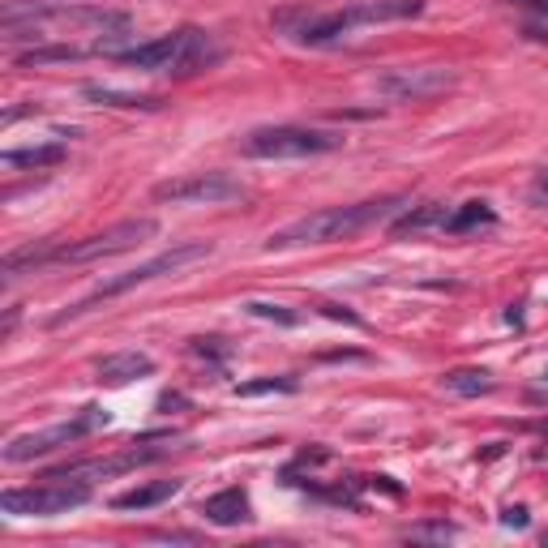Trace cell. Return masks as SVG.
Instances as JSON below:
<instances>
[{
    "label": "cell",
    "instance_id": "6da1fadb",
    "mask_svg": "<svg viewBox=\"0 0 548 548\" xmlns=\"http://www.w3.org/2000/svg\"><path fill=\"white\" fill-rule=\"evenodd\" d=\"M407 206V197H377V202H356V206H326V210H313L296 223L270 232L266 249L279 253V249H309V245H330V240H347L364 232L373 223H386L390 215H399Z\"/></svg>",
    "mask_w": 548,
    "mask_h": 548
},
{
    "label": "cell",
    "instance_id": "7a4b0ae2",
    "mask_svg": "<svg viewBox=\"0 0 548 548\" xmlns=\"http://www.w3.org/2000/svg\"><path fill=\"white\" fill-rule=\"evenodd\" d=\"M424 9V0H360V5L334 9V13H300L296 26H287V35L309 48H326V43L347 39L360 26H377V22H403L416 18Z\"/></svg>",
    "mask_w": 548,
    "mask_h": 548
},
{
    "label": "cell",
    "instance_id": "3957f363",
    "mask_svg": "<svg viewBox=\"0 0 548 548\" xmlns=\"http://www.w3.org/2000/svg\"><path fill=\"white\" fill-rule=\"evenodd\" d=\"M120 65H133L142 73H202L210 69L215 60H223V48L215 39L206 35V30H172V35H159L150 43H137V48H125L116 52Z\"/></svg>",
    "mask_w": 548,
    "mask_h": 548
},
{
    "label": "cell",
    "instance_id": "277c9868",
    "mask_svg": "<svg viewBox=\"0 0 548 548\" xmlns=\"http://www.w3.org/2000/svg\"><path fill=\"white\" fill-rule=\"evenodd\" d=\"M210 257V245L206 240H189V245H172V249H163V253H155L150 262H137L133 270H120V274H112V279H103L95 292H90L82 304H73L69 313H60L56 317V326L60 322H69V317H82V313H90V304L95 300H108V296H120V292H129V287H142V283H150V279H163V274H180V270H189V266H197V262H206Z\"/></svg>",
    "mask_w": 548,
    "mask_h": 548
},
{
    "label": "cell",
    "instance_id": "5b68a950",
    "mask_svg": "<svg viewBox=\"0 0 548 548\" xmlns=\"http://www.w3.org/2000/svg\"><path fill=\"white\" fill-rule=\"evenodd\" d=\"M90 501L86 480H43L30 489H5L0 493V510L13 519H52V514H69Z\"/></svg>",
    "mask_w": 548,
    "mask_h": 548
},
{
    "label": "cell",
    "instance_id": "8992f818",
    "mask_svg": "<svg viewBox=\"0 0 548 548\" xmlns=\"http://www.w3.org/2000/svg\"><path fill=\"white\" fill-rule=\"evenodd\" d=\"M159 236V219H125V223H112L108 232H95L86 240H73V245H56L52 262H65V266H86V262H103V257H116V253H129L137 245Z\"/></svg>",
    "mask_w": 548,
    "mask_h": 548
},
{
    "label": "cell",
    "instance_id": "52a82bcc",
    "mask_svg": "<svg viewBox=\"0 0 548 548\" xmlns=\"http://www.w3.org/2000/svg\"><path fill=\"white\" fill-rule=\"evenodd\" d=\"M339 142L343 137L322 133V129L266 125V129H253L240 150L249 159H313V155H326V150H339Z\"/></svg>",
    "mask_w": 548,
    "mask_h": 548
},
{
    "label": "cell",
    "instance_id": "ba28073f",
    "mask_svg": "<svg viewBox=\"0 0 548 548\" xmlns=\"http://www.w3.org/2000/svg\"><path fill=\"white\" fill-rule=\"evenodd\" d=\"M155 197L159 202H176V206H232V202H245L249 189L227 172H189V176L155 185Z\"/></svg>",
    "mask_w": 548,
    "mask_h": 548
},
{
    "label": "cell",
    "instance_id": "9c48e42d",
    "mask_svg": "<svg viewBox=\"0 0 548 548\" xmlns=\"http://www.w3.org/2000/svg\"><path fill=\"white\" fill-rule=\"evenodd\" d=\"M99 424H108V411L103 407H86V416L78 420H60V424H48V429H35V433H18L5 446V463H30V459H43V454H52L60 446H73V441H82L90 429H99Z\"/></svg>",
    "mask_w": 548,
    "mask_h": 548
},
{
    "label": "cell",
    "instance_id": "30bf717a",
    "mask_svg": "<svg viewBox=\"0 0 548 548\" xmlns=\"http://www.w3.org/2000/svg\"><path fill=\"white\" fill-rule=\"evenodd\" d=\"M454 82H459V73L450 65H399L377 78V90L394 103H424V99L446 95Z\"/></svg>",
    "mask_w": 548,
    "mask_h": 548
},
{
    "label": "cell",
    "instance_id": "8fae6325",
    "mask_svg": "<svg viewBox=\"0 0 548 548\" xmlns=\"http://www.w3.org/2000/svg\"><path fill=\"white\" fill-rule=\"evenodd\" d=\"M202 519L215 523V527H236V523H249V493L245 489H223L215 497L202 501Z\"/></svg>",
    "mask_w": 548,
    "mask_h": 548
},
{
    "label": "cell",
    "instance_id": "7c38bea8",
    "mask_svg": "<svg viewBox=\"0 0 548 548\" xmlns=\"http://www.w3.org/2000/svg\"><path fill=\"white\" fill-rule=\"evenodd\" d=\"M95 373H99V382H108V386H129L137 377L155 373V360L142 352H116V356H103Z\"/></svg>",
    "mask_w": 548,
    "mask_h": 548
},
{
    "label": "cell",
    "instance_id": "4fadbf2b",
    "mask_svg": "<svg viewBox=\"0 0 548 548\" xmlns=\"http://www.w3.org/2000/svg\"><path fill=\"white\" fill-rule=\"evenodd\" d=\"M446 219H450L446 202H424V206H411L403 219H394L390 232L394 236H416V232H429V227H446Z\"/></svg>",
    "mask_w": 548,
    "mask_h": 548
},
{
    "label": "cell",
    "instance_id": "5bb4252c",
    "mask_svg": "<svg viewBox=\"0 0 548 548\" xmlns=\"http://www.w3.org/2000/svg\"><path fill=\"white\" fill-rule=\"evenodd\" d=\"M180 484H185V480H155V484H137V489L120 493V497L112 501V506H116V510H150V506H159V501L176 497V493H180Z\"/></svg>",
    "mask_w": 548,
    "mask_h": 548
},
{
    "label": "cell",
    "instance_id": "9a60e30c",
    "mask_svg": "<svg viewBox=\"0 0 548 548\" xmlns=\"http://www.w3.org/2000/svg\"><path fill=\"white\" fill-rule=\"evenodd\" d=\"M493 223H497V210L489 202H463L459 210H450L446 232L450 236H467V232H480V227H493Z\"/></svg>",
    "mask_w": 548,
    "mask_h": 548
},
{
    "label": "cell",
    "instance_id": "2e32d148",
    "mask_svg": "<svg viewBox=\"0 0 548 548\" xmlns=\"http://www.w3.org/2000/svg\"><path fill=\"white\" fill-rule=\"evenodd\" d=\"M65 142H43V146H26V150H5L0 163L5 167H56L65 163Z\"/></svg>",
    "mask_w": 548,
    "mask_h": 548
},
{
    "label": "cell",
    "instance_id": "e0dca14e",
    "mask_svg": "<svg viewBox=\"0 0 548 548\" xmlns=\"http://www.w3.org/2000/svg\"><path fill=\"white\" fill-rule=\"evenodd\" d=\"M441 386L450 394H459V399H480V394L493 390V373L489 369H450L441 377Z\"/></svg>",
    "mask_w": 548,
    "mask_h": 548
},
{
    "label": "cell",
    "instance_id": "ac0fdd59",
    "mask_svg": "<svg viewBox=\"0 0 548 548\" xmlns=\"http://www.w3.org/2000/svg\"><path fill=\"white\" fill-rule=\"evenodd\" d=\"M82 95L95 99V103H108V108H159V99H150V95H129V90H112V86H86Z\"/></svg>",
    "mask_w": 548,
    "mask_h": 548
},
{
    "label": "cell",
    "instance_id": "d6986e66",
    "mask_svg": "<svg viewBox=\"0 0 548 548\" xmlns=\"http://www.w3.org/2000/svg\"><path fill=\"white\" fill-rule=\"evenodd\" d=\"M296 382L292 377H262V382H245V386H236L240 399H253V394H292Z\"/></svg>",
    "mask_w": 548,
    "mask_h": 548
},
{
    "label": "cell",
    "instance_id": "ffe728a7",
    "mask_svg": "<svg viewBox=\"0 0 548 548\" xmlns=\"http://www.w3.org/2000/svg\"><path fill=\"white\" fill-rule=\"evenodd\" d=\"M249 313L253 317H266V322H279V326H296L300 322V313H292L287 304H266V300H253Z\"/></svg>",
    "mask_w": 548,
    "mask_h": 548
},
{
    "label": "cell",
    "instance_id": "44dd1931",
    "mask_svg": "<svg viewBox=\"0 0 548 548\" xmlns=\"http://www.w3.org/2000/svg\"><path fill=\"white\" fill-rule=\"evenodd\" d=\"M48 60H82V48H35L22 56V69L30 65H48Z\"/></svg>",
    "mask_w": 548,
    "mask_h": 548
},
{
    "label": "cell",
    "instance_id": "7402d4cb",
    "mask_svg": "<svg viewBox=\"0 0 548 548\" xmlns=\"http://www.w3.org/2000/svg\"><path fill=\"white\" fill-rule=\"evenodd\" d=\"M531 202H536V206H548V167L536 176V185H531Z\"/></svg>",
    "mask_w": 548,
    "mask_h": 548
},
{
    "label": "cell",
    "instance_id": "603a6c76",
    "mask_svg": "<svg viewBox=\"0 0 548 548\" xmlns=\"http://www.w3.org/2000/svg\"><path fill=\"white\" fill-rule=\"evenodd\" d=\"M501 523H506V527H527V510L523 506H510L506 514H501Z\"/></svg>",
    "mask_w": 548,
    "mask_h": 548
},
{
    "label": "cell",
    "instance_id": "cb8c5ba5",
    "mask_svg": "<svg viewBox=\"0 0 548 548\" xmlns=\"http://www.w3.org/2000/svg\"><path fill=\"white\" fill-rule=\"evenodd\" d=\"M519 5H527V9H540V13H548V0H519Z\"/></svg>",
    "mask_w": 548,
    "mask_h": 548
},
{
    "label": "cell",
    "instance_id": "d4e9b609",
    "mask_svg": "<svg viewBox=\"0 0 548 548\" xmlns=\"http://www.w3.org/2000/svg\"><path fill=\"white\" fill-rule=\"evenodd\" d=\"M544 382H548V364H544Z\"/></svg>",
    "mask_w": 548,
    "mask_h": 548
}]
</instances>
